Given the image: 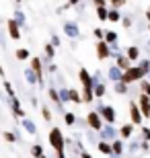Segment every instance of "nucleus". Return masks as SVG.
<instances>
[{"instance_id": "nucleus-22", "label": "nucleus", "mask_w": 150, "mask_h": 158, "mask_svg": "<svg viewBox=\"0 0 150 158\" xmlns=\"http://www.w3.org/2000/svg\"><path fill=\"white\" fill-rule=\"evenodd\" d=\"M23 127L27 129V131H29L31 135H33L35 131H37V127H35V123H33V121H29V119H23Z\"/></svg>"}, {"instance_id": "nucleus-17", "label": "nucleus", "mask_w": 150, "mask_h": 158, "mask_svg": "<svg viewBox=\"0 0 150 158\" xmlns=\"http://www.w3.org/2000/svg\"><path fill=\"white\" fill-rule=\"evenodd\" d=\"M101 131H103V138H105V140H115V129L111 127V123H109V127H103Z\"/></svg>"}, {"instance_id": "nucleus-23", "label": "nucleus", "mask_w": 150, "mask_h": 158, "mask_svg": "<svg viewBox=\"0 0 150 158\" xmlns=\"http://www.w3.org/2000/svg\"><path fill=\"white\" fill-rule=\"evenodd\" d=\"M97 15H99V19H101V21H109V10H107L105 6H99V8H97Z\"/></svg>"}, {"instance_id": "nucleus-13", "label": "nucleus", "mask_w": 150, "mask_h": 158, "mask_svg": "<svg viewBox=\"0 0 150 158\" xmlns=\"http://www.w3.org/2000/svg\"><path fill=\"white\" fill-rule=\"evenodd\" d=\"M132 134H134V123H126V125H121V127H119V135L123 138V140L132 138Z\"/></svg>"}, {"instance_id": "nucleus-36", "label": "nucleus", "mask_w": 150, "mask_h": 158, "mask_svg": "<svg viewBox=\"0 0 150 158\" xmlns=\"http://www.w3.org/2000/svg\"><path fill=\"white\" fill-rule=\"evenodd\" d=\"M140 68H142V70H144L146 74H148V72H150V62H148V60H142V64H140Z\"/></svg>"}, {"instance_id": "nucleus-34", "label": "nucleus", "mask_w": 150, "mask_h": 158, "mask_svg": "<svg viewBox=\"0 0 150 158\" xmlns=\"http://www.w3.org/2000/svg\"><path fill=\"white\" fill-rule=\"evenodd\" d=\"M41 115H43L45 121H49V119H52V111H49V107H43V109H41Z\"/></svg>"}, {"instance_id": "nucleus-39", "label": "nucleus", "mask_w": 150, "mask_h": 158, "mask_svg": "<svg viewBox=\"0 0 150 158\" xmlns=\"http://www.w3.org/2000/svg\"><path fill=\"white\" fill-rule=\"evenodd\" d=\"M142 93H144V94H148V97H150V82H142Z\"/></svg>"}, {"instance_id": "nucleus-20", "label": "nucleus", "mask_w": 150, "mask_h": 158, "mask_svg": "<svg viewBox=\"0 0 150 158\" xmlns=\"http://www.w3.org/2000/svg\"><path fill=\"white\" fill-rule=\"evenodd\" d=\"M105 41H107L109 45H115L117 43V33L115 31H107V33H105Z\"/></svg>"}, {"instance_id": "nucleus-41", "label": "nucleus", "mask_w": 150, "mask_h": 158, "mask_svg": "<svg viewBox=\"0 0 150 158\" xmlns=\"http://www.w3.org/2000/svg\"><path fill=\"white\" fill-rule=\"evenodd\" d=\"M142 138L150 142V127H142Z\"/></svg>"}, {"instance_id": "nucleus-4", "label": "nucleus", "mask_w": 150, "mask_h": 158, "mask_svg": "<svg viewBox=\"0 0 150 158\" xmlns=\"http://www.w3.org/2000/svg\"><path fill=\"white\" fill-rule=\"evenodd\" d=\"M101 119H103V117H101V113H99V111H91L87 115V123L95 129V131H101V129H103V121H101Z\"/></svg>"}, {"instance_id": "nucleus-12", "label": "nucleus", "mask_w": 150, "mask_h": 158, "mask_svg": "<svg viewBox=\"0 0 150 158\" xmlns=\"http://www.w3.org/2000/svg\"><path fill=\"white\" fill-rule=\"evenodd\" d=\"M109 78L113 82H121L123 80V70H121L119 66H111L109 68Z\"/></svg>"}, {"instance_id": "nucleus-18", "label": "nucleus", "mask_w": 150, "mask_h": 158, "mask_svg": "<svg viewBox=\"0 0 150 158\" xmlns=\"http://www.w3.org/2000/svg\"><path fill=\"white\" fill-rule=\"evenodd\" d=\"M126 56H127V58H130V60H138V58H140V49H138V47H136V45L127 47Z\"/></svg>"}, {"instance_id": "nucleus-25", "label": "nucleus", "mask_w": 150, "mask_h": 158, "mask_svg": "<svg viewBox=\"0 0 150 158\" xmlns=\"http://www.w3.org/2000/svg\"><path fill=\"white\" fill-rule=\"evenodd\" d=\"M115 93H119V94H126L127 93V82H115Z\"/></svg>"}, {"instance_id": "nucleus-48", "label": "nucleus", "mask_w": 150, "mask_h": 158, "mask_svg": "<svg viewBox=\"0 0 150 158\" xmlns=\"http://www.w3.org/2000/svg\"><path fill=\"white\" fill-rule=\"evenodd\" d=\"M41 158H45V156H41Z\"/></svg>"}, {"instance_id": "nucleus-7", "label": "nucleus", "mask_w": 150, "mask_h": 158, "mask_svg": "<svg viewBox=\"0 0 150 158\" xmlns=\"http://www.w3.org/2000/svg\"><path fill=\"white\" fill-rule=\"evenodd\" d=\"M6 27H8V35L11 39H21V25L17 23V19H11V21H6Z\"/></svg>"}, {"instance_id": "nucleus-44", "label": "nucleus", "mask_w": 150, "mask_h": 158, "mask_svg": "<svg viewBox=\"0 0 150 158\" xmlns=\"http://www.w3.org/2000/svg\"><path fill=\"white\" fill-rule=\"evenodd\" d=\"M52 43H54V45H60V37L54 35V37H52Z\"/></svg>"}, {"instance_id": "nucleus-24", "label": "nucleus", "mask_w": 150, "mask_h": 158, "mask_svg": "<svg viewBox=\"0 0 150 158\" xmlns=\"http://www.w3.org/2000/svg\"><path fill=\"white\" fill-rule=\"evenodd\" d=\"M105 90H107V88H105V84H101V82H97V84H95V97H97V99H101V97H103Z\"/></svg>"}, {"instance_id": "nucleus-10", "label": "nucleus", "mask_w": 150, "mask_h": 158, "mask_svg": "<svg viewBox=\"0 0 150 158\" xmlns=\"http://www.w3.org/2000/svg\"><path fill=\"white\" fill-rule=\"evenodd\" d=\"M64 33H66V37H70V39H78V37H80V31H78L76 23H64Z\"/></svg>"}, {"instance_id": "nucleus-30", "label": "nucleus", "mask_w": 150, "mask_h": 158, "mask_svg": "<svg viewBox=\"0 0 150 158\" xmlns=\"http://www.w3.org/2000/svg\"><path fill=\"white\" fill-rule=\"evenodd\" d=\"M31 154H33L35 158H41V156H43V148H41L39 144H35V146L31 148Z\"/></svg>"}, {"instance_id": "nucleus-6", "label": "nucleus", "mask_w": 150, "mask_h": 158, "mask_svg": "<svg viewBox=\"0 0 150 158\" xmlns=\"http://www.w3.org/2000/svg\"><path fill=\"white\" fill-rule=\"evenodd\" d=\"M99 113H101V117L105 119V123H113L115 121V109H113L111 105L99 107Z\"/></svg>"}, {"instance_id": "nucleus-29", "label": "nucleus", "mask_w": 150, "mask_h": 158, "mask_svg": "<svg viewBox=\"0 0 150 158\" xmlns=\"http://www.w3.org/2000/svg\"><path fill=\"white\" fill-rule=\"evenodd\" d=\"M17 60H29V49H25V47L17 49Z\"/></svg>"}, {"instance_id": "nucleus-42", "label": "nucleus", "mask_w": 150, "mask_h": 158, "mask_svg": "<svg viewBox=\"0 0 150 158\" xmlns=\"http://www.w3.org/2000/svg\"><path fill=\"white\" fill-rule=\"evenodd\" d=\"M92 2H95V6H97V8H99V6H105V4H107L105 0H92Z\"/></svg>"}, {"instance_id": "nucleus-46", "label": "nucleus", "mask_w": 150, "mask_h": 158, "mask_svg": "<svg viewBox=\"0 0 150 158\" xmlns=\"http://www.w3.org/2000/svg\"><path fill=\"white\" fill-rule=\"evenodd\" d=\"M78 2H80V0H68V4H66V6H72V4H78Z\"/></svg>"}, {"instance_id": "nucleus-14", "label": "nucleus", "mask_w": 150, "mask_h": 158, "mask_svg": "<svg viewBox=\"0 0 150 158\" xmlns=\"http://www.w3.org/2000/svg\"><path fill=\"white\" fill-rule=\"evenodd\" d=\"M130 62H132V60L127 58V56H115V66H119L121 70H127V68H130Z\"/></svg>"}, {"instance_id": "nucleus-11", "label": "nucleus", "mask_w": 150, "mask_h": 158, "mask_svg": "<svg viewBox=\"0 0 150 158\" xmlns=\"http://www.w3.org/2000/svg\"><path fill=\"white\" fill-rule=\"evenodd\" d=\"M31 68H33V72L37 74L39 84H43V68H41V60L39 58H33V60H31Z\"/></svg>"}, {"instance_id": "nucleus-40", "label": "nucleus", "mask_w": 150, "mask_h": 158, "mask_svg": "<svg viewBox=\"0 0 150 158\" xmlns=\"http://www.w3.org/2000/svg\"><path fill=\"white\" fill-rule=\"evenodd\" d=\"M15 19H17L19 25H25V17H23V12H21V10H17V17H15Z\"/></svg>"}, {"instance_id": "nucleus-26", "label": "nucleus", "mask_w": 150, "mask_h": 158, "mask_svg": "<svg viewBox=\"0 0 150 158\" xmlns=\"http://www.w3.org/2000/svg\"><path fill=\"white\" fill-rule=\"evenodd\" d=\"M49 97H52V101H54V103L62 105V97H60V93L56 90V88H49Z\"/></svg>"}, {"instance_id": "nucleus-31", "label": "nucleus", "mask_w": 150, "mask_h": 158, "mask_svg": "<svg viewBox=\"0 0 150 158\" xmlns=\"http://www.w3.org/2000/svg\"><path fill=\"white\" fill-rule=\"evenodd\" d=\"M2 86H4V93H6V94H11V97H17V94H15V90H12V86H11V82L6 80V78H4V84H2Z\"/></svg>"}, {"instance_id": "nucleus-45", "label": "nucleus", "mask_w": 150, "mask_h": 158, "mask_svg": "<svg viewBox=\"0 0 150 158\" xmlns=\"http://www.w3.org/2000/svg\"><path fill=\"white\" fill-rule=\"evenodd\" d=\"M80 154H82V158H92V156H91V154H88V152H87V150H82V152H80Z\"/></svg>"}, {"instance_id": "nucleus-37", "label": "nucleus", "mask_w": 150, "mask_h": 158, "mask_svg": "<svg viewBox=\"0 0 150 158\" xmlns=\"http://www.w3.org/2000/svg\"><path fill=\"white\" fill-rule=\"evenodd\" d=\"M92 33H95V37H97V41L105 39V31H101V29H95V31H92Z\"/></svg>"}, {"instance_id": "nucleus-35", "label": "nucleus", "mask_w": 150, "mask_h": 158, "mask_svg": "<svg viewBox=\"0 0 150 158\" xmlns=\"http://www.w3.org/2000/svg\"><path fill=\"white\" fill-rule=\"evenodd\" d=\"M4 140L6 142H17V135L11 134V131H4Z\"/></svg>"}, {"instance_id": "nucleus-38", "label": "nucleus", "mask_w": 150, "mask_h": 158, "mask_svg": "<svg viewBox=\"0 0 150 158\" xmlns=\"http://www.w3.org/2000/svg\"><path fill=\"white\" fill-rule=\"evenodd\" d=\"M109 2H111V6H113V8H119V6L126 4V0H109Z\"/></svg>"}, {"instance_id": "nucleus-2", "label": "nucleus", "mask_w": 150, "mask_h": 158, "mask_svg": "<svg viewBox=\"0 0 150 158\" xmlns=\"http://www.w3.org/2000/svg\"><path fill=\"white\" fill-rule=\"evenodd\" d=\"M144 76H146V72L140 66H130L127 70H123V82H127V84H132L136 80H142Z\"/></svg>"}, {"instance_id": "nucleus-8", "label": "nucleus", "mask_w": 150, "mask_h": 158, "mask_svg": "<svg viewBox=\"0 0 150 158\" xmlns=\"http://www.w3.org/2000/svg\"><path fill=\"white\" fill-rule=\"evenodd\" d=\"M78 78H80V82H82V88H95V78L88 74V70L82 68V70L78 72Z\"/></svg>"}, {"instance_id": "nucleus-5", "label": "nucleus", "mask_w": 150, "mask_h": 158, "mask_svg": "<svg viewBox=\"0 0 150 158\" xmlns=\"http://www.w3.org/2000/svg\"><path fill=\"white\" fill-rule=\"evenodd\" d=\"M109 56H113V53H111V45L105 39L97 41V58L99 60H107Z\"/></svg>"}, {"instance_id": "nucleus-1", "label": "nucleus", "mask_w": 150, "mask_h": 158, "mask_svg": "<svg viewBox=\"0 0 150 158\" xmlns=\"http://www.w3.org/2000/svg\"><path fill=\"white\" fill-rule=\"evenodd\" d=\"M49 144H52V148L56 150V154H62L64 152L66 140H64V135H62V131H60V127H54L52 131H49Z\"/></svg>"}, {"instance_id": "nucleus-43", "label": "nucleus", "mask_w": 150, "mask_h": 158, "mask_svg": "<svg viewBox=\"0 0 150 158\" xmlns=\"http://www.w3.org/2000/svg\"><path fill=\"white\" fill-rule=\"evenodd\" d=\"M121 21H123V27H130L132 25V19H121Z\"/></svg>"}, {"instance_id": "nucleus-33", "label": "nucleus", "mask_w": 150, "mask_h": 158, "mask_svg": "<svg viewBox=\"0 0 150 158\" xmlns=\"http://www.w3.org/2000/svg\"><path fill=\"white\" fill-rule=\"evenodd\" d=\"M60 97H62V103H68V101H70V90L62 88V90H60Z\"/></svg>"}, {"instance_id": "nucleus-28", "label": "nucleus", "mask_w": 150, "mask_h": 158, "mask_svg": "<svg viewBox=\"0 0 150 158\" xmlns=\"http://www.w3.org/2000/svg\"><path fill=\"white\" fill-rule=\"evenodd\" d=\"M45 56H47L49 60L56 56V45H54V43H47V45H45Z\"/></svg>"}, {"instance_id": "nucleus-19", "label": "nucleus", "mask_w": 150, "mask_h": 158, "mask_svg": "<svg viewBox=\"0 0 150 158\" xmlns=\"http://www.w3.org/2000/svg\"><path fill=\"white\" fill-rule=\"evenodd\" d=\"M25 78H27V82H29V84H35V82H39V80H37V74L33 72V68L25 70Z\"/></svg>"}, {"instance_id": "nucleus-15", "label": "nucleus", "mask_w": 150, "mask_h": 158, "mask_svg": "<svg viewBox=\"0 0 150 158\" xmlns=\"http://www.w3.org/2000/svg\"><path fill=\"white\" fill-rule=\"evenodd\" d=\"M70 101H72V103H76V105H82V103H84V99L78 94V90H76V88H70Z\"/></svg>"}, {"instance_id": "nucleus-32", "label": "nucleus", "mask_w": 150, "mask_h": 158, "mask_svg": "<svg viewBox=\"0 0 150 158\" xmlns=\"http://www.w3.org/2000/svg\"><path fill=\"white\" fill-rule=\"evenodd\" d=\"M74 113H64V121L68 123V125H74Z\"/></svg>"}, {"instance_id": "nucleus-27", "label": "nucleus", "mask_w": 150, "mask_h": 158, "mask_svg": "<svg viewBox=\"0 0 150 158\" xmlns=\"http://www.w3.org/2000/svg\"><path fill=\"white\" fill-rule=\"evenodd\" d=\"M123 152V144H121V140H113V154H119Z\"/></svg>"}, {"instance_id": "nucleus-3", "label": "nucleus", "mask_w": 150, "mask_h": 158, "mask_svg": "<svg viewBox=\"0 0 150 158\" xmlns=\"http://www.w3.org/2000/svg\"><path fill=\"white\" fill-rule=\"evenodd\" d=\"M130 117H132V123H134V125H140V123L146 119L138 103H130Z\"/></svg>"}, {"instance_id": "nucleus-47", "label": "nucleus", "mask_w": 150, "mask_h": 158, "mask_svg": "<svg viewBox=\"0 0 150 158\" xmlns=\"http://www.w3.org/2000/svg\"><path fill=\"white\" fill-rule=\"evenodd\" d=\"M146 19H148V21H150V8H148V10H146Z\"/></svg>"}, {"instance_id": "nucleus-21", "label": "nucleus", "mask_w": 150, "mask_h": 158, "mask_svg": "<svg viewBox=\"0 0 150 158\" xmlns=\"http://www.w3.org/2000/svg\"><path fill=\"white\" fill-rule=\"evenodd\" d=\"M117 21H121V15L117 8H113V10H109V21L107 23H117Z\"/></svg>"}, {"instance_id": "nucleus-16", "label": "nucleus", "mask_w": 150, "mask_h": 158, "mask_svg": "<svg viewBox=\"0 0 150 158\" xmlns=\"http://www.w3.org/2000/svg\"><path fill=\"white\" fill-rule=\"evenodd\" d=\"M99 150H101L103 154H107V156H109V154H113V144H107V142H99Z\"/></svg>"}, {"instance_id": "nucleus-9", "label": "nucleus", "mask_w": 150, "mask_h": 158, "mask_svg": "<svg viewBox=\"0 0 150 158\" xmlns=\"http://www.w3.org/2000/svg\"><path fill=\"white\" fill-rule=\"evenodd\" d=\"M138 105H140V109H142V113H144V117L150 119V97H148V94H144V93L140 94Z\"/></svg>"}]
</instances>
